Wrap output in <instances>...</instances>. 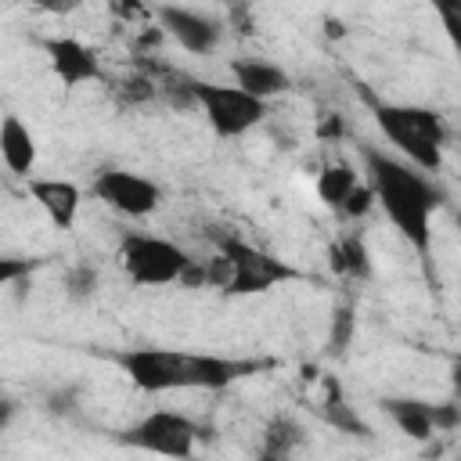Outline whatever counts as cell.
Segmentation results:
<instances>
[{
    "mask_svg": "<svg viewBox=\"0 0 461 461\" xmlns=\"http://www.w3.org/2000/svg\"><path fill=\"white\" fill-rule=\"evenodd\" d=\"M43 54H47V61H50V72H54L68 90H72V86H83V83H90V79L101 76L97 54H94L86 43L72 40V36H47V40H43Z\"/></svg>",
    "mask_w": 461,
    "mask_h": 461,
    "instance_id": "obj_10",
    "label": "cell"
},
{
    "mask_svg": "<svg viewBox=\"0 0 461 461\" xmlns=\"http://www.w3.org/2000/svg\"><path fill=\"white\" fill-rule=\"evenodd\" d=\"M108 11H112V18H115L119 25H144V22L155 14L144 0H112Z\"/></svg>",
    "mask_w": 461,
    "mask_h": 461,
    "instance_id": "obj_26",
    "label": "cell"
},
{
    "mask_svg": "<svg viewBox=\"0 0 461 461\" xmlns=\"http://www.w3.org/2000/svg\"><path fill=\"white\" fill-rule=\"evenodd\" d=\"M155 18L162 25L166 36H173L187 54H212L220 47V36H223V25L202 11H191V7H180V4H158L155 7Z\"/></svg>",
    "mask_w": 461,
    "mask_h": 461,
    "instance_id": "obj_9",
    "label": "cell"
},
{
    "mask_svg": "<svg viewBox=\"0 0 461 461\" xmlns=\"http://www.w3.org/2000/svg\"><path fill=\"white\" fill-rule=\"evenodd\" d=\"M317 137H321V140H342V137H346V122H342V115H328V119L317 126Z\"/></svg>",
    "mask_w": 461,
    "mask_h": 461,
    "instance_id": "obj_30",
    "label": "cell"
},
{
    "mask_svg": "<svg viewBox=\"0 0 461 461\" xmlns=\"http://www.w3.org/2000/svg\"><path fill=\"white\" fill-rule=\"evenodd\" d=\"M40 267V259H22V256H0V288L4 285H14V281H25L32 270Z\"/></svg>",
    "mask_w": 461,
    "mask_h": 461,
    "instance_id": "obj_28",
    "label": "cell"
},
{
    "mask_svg": "<svg viewBox=\"0 0 461 461\" xmlns=\"http://www.w3.org/2000/svg\"><path fill=\"white\" fill-rule=\"evenodd\" d=\"M202 425L191 421L180 411H151L130 429H122L115 439L133 450H151L162 457H194V443L202 439Z\"/></svg>",
    "mask_w": 461,
    "mask_h": 461,
    "instance_id": "obj_6",
    "label": "cell"
},
{
    "mask_svg": "<svg viewBox=\"0 0 461 461\" xmlns=\"http://www.w3.org/2000/svg\"><path fill=\"white\" fill-rule=\"evenodd\" d=\"M29 194H32V202L47 212V220L58 230H72L76 212H79V202H83L79 184L58 180V176H29Z\"/></svg>",
    "mask_w": 461,
    "mask_h": 461,
    "instance_id": "obj_11",
    "label": "cell"
},
{
    "mask_svg": "<svg viewBox=\"0 0 461 461\" xmlns=\"http://www.w3.org/2000/svg\"><path fill=\"white\" fill-rule=\"evenodd\" d=\"M14 414H18V403H14L11 396H0V432L14 421Z\"/></svg>",
    "mask_w": 461,
    "mask_h": 461,
    "instance_id": "obj_32",
    "label": "cell"
},
{
    "mask_svg": "<svg viewBox=\"0 0 461 461\" xmlns=\"http://www.w3.org/2000/svg\"><path fill=\"white\" fill-rule=\"evenodd\" d=\"M353 328H357L353 303H335V310H331V328H328V353H331V357H342V353L349 349Z\"/></svg>",
    "mask_w": 461,
    "mask_h": 461,
    "instance_id": "obj_22",
    "label": "cell"
},
{
    "mask_svg": "<svg viewBox=\"0 0 461 461\" xmlns=\"http://www.w3.org/2000/svg\"><path fill=\"white\" fill-rule=\"evenodd\" d=\"M457 425H461V407L454 400L432 403V429L436 432H457Z\"/></svg>",
    "mask_w": 461,
    "mask_h": 461,
    "instance_id": "obj_29",
    "label": "cell"
},
{
    "mask_svg": "<svg viewBox=\"0 0 461 461\" xmlns=\"http://www.w3.org/2000/svg\"><path fill=\"white\" fill-rule=\"evenodd\" d=\"M230 76H234V86H241L245 94L259 97V101H270L277 94H285L292 86L288 72L270 65V61H259V58H238L230 61Z\"/></svg>",
    "mask_w": 461,
    "mask_h": 461,
    "instance_id": "obj_12",
    "label": "cell"
},
{
    "mask_svg": "<svg viewBox=\"0 0 461 461\" xmlns=\"http://www.w3.org/2000/svg\"><path fill=\"white\" fill-rule=\"evenodd\" d=\"M0 158L14 176H29L36 166V137L14 112L0 119Z\"/></svg>",
    "mask_w": 461,
    "mask_h": 461,
    "instance_id": "obj_13",
    "label": "cell"
},
{
    "mask_svg": "<svg viewBox=\"0 0 461 461\" xmlns=\"http://www.w3.org/2000/svg\"><path fill=\"white\" fill-rule=\"evenodd\" d=\"M357 184H360V173H357L349 162H331V166H324V169L317 173V194H321V202H324L331 212H339V205L346 202V194H349Z\"/></svg>",
    "mask_w": 461,
    "mask_h": 461,
    "instance_id": "obj_18",
    "label": "cell"
},
{
    "mask_svg": "<svg viewBox=\"0 0 461 461\" xmlns=\"http://www.w3.org/2000/svg\"><path fill=\"white\" fill-rule=\"evenodd\" d=\"M155 97H158V86H155V79L144 76V72H130V76H122V79L112 86V101L122 104V108H140V104H148V101H155Z\"/></svg>",
    "mask_w": 461,
    "mask_h": 461,
    "instance_id": "obj_20",
    "label": "cell"
},
{
    "mask_svg": "<svg viewBox=\"0 0 461 461\" xmlns=\"http://www.w3.org/2000/svg\"><path fill=\"white\" fill-rule=\"evenodd\" d=\"M360 97L367 101L382 137L393 148H400L411 166H418L421 173H439L443 148L450 140V130H447L439 112L421 108V104H389V101L371 97L367 90H360Z\"/></svg>",
    "mask_w": 461,
    "mask_h": 461,
    "instance_id": "obj_3",
    "label": "cell"
},
{
    "mask_svg": "<svg viewBox=\"0 0 461 461\" xmlns=\"http://www.w3.org/2000/svg\"><path fill=\"white\" fill-rule=\"evenodd\" d=\"M25 4H32V7H40L47 14H72L83 0H25Z\"/></svg>",
    "mask_w": 461,
    "mask_h": 461,
    "instance_id": "obj_31",
    "label": "cell"
},
{
    "mask_svg": "<svg viewBox=\"0 0 461 461\" xmlns=\"http://www.w3.org/2000/svg\"><path fill=\"white\" fill-rule=\"evenodd\" d=\"M371 205H375V194H371L367 180H360V184L346 194V202L339 205V212H335V216H342V220H360V216H367V212H371Z\"/></svg>",
    "mask_w": 461,
    "mask_h": 461,
    "instance_id": "obj_25",
    "label": "cell"
},
{
    "mask_svg": "<svg viewBox=\"0 0 461 461\" xmlns=\"http://www.w3.org/2000/svg\"><path fill=\"white\" fill-rule=\"evenodd\" d=\"M97 288H101V274L94 263H72L65 270V295L72 303H90L97 295Z\"/></svg>",
    "mask_w": 461,
    "mask_h": 461,
    "instance_id": "obj_21",
    "label": "cell"
},
{
    "mask_svg": "<svg viewBox=\"0 0 461 461\" xmlns=\"http://www.w3.org/2000/svg\"><path fill=\"white\" fill-rule=\"evenodd\" d=\"M122 375L144 393H173V389H227L245 375H259L274 367V360H241V357H212V353H180L162 346H133L115 353Z\"/></svg>",
    "mask_w": 461,
    "mask_h": 461,
    "instance_id": "obj_2",
    "label": "cell"
},
{
    "mask_svg": "<svg viewBox=\"0 0 461 461\" xmlns=\"http://www.w3.org/2000/svg\"><path fill=\"white\" fill-rule=\"evenodd\" d=\"M360 158L367 169V187L378 198L382 212L425 259L432 249V216L443 205V191L418 166L393 158L371 144H360Z\"/></svg>",
    "mask_w": 461,
    "mask_h": 461,
    "instance_id": "obj_1",
    "label": "cell"
},
{
    "mask_svg": "<svg viewBox=\"0 0 461 461\" xmlns=\"http://www.w3.org/2000/svg\"><path fill=\"white\" fill-rule=\"evenodd\" d=\"M155 86H158V97H155V101L169 104L173 112H191V108H198V101H194V79H191V76L169 68L166 76L155 79Z\"/></svg>",
    "mask_w": 461,
    "mask_h": 461,
    "instance_id": "obj_19",
    "label": "cell"
},
{
    "mask_svg": "<svg viewBox=\"0 0 461 461\" xmlns=\"http://www.w3.org/2000/svg\"><path fill=\"white\" fill-rule=\"evenodd\" d=\"M306 439V429L292 418V414H274L263 425V443H259V457L263 461H281L288 454H295Z\"/></svg>",
    "mask_w": 461,
    "mask_h": 461,
    "instance_id": "obj_17",
    "label": "cell"
},
{
    "mask_svg": "<svg viewBox=\"0 0 461 461\" xmlns=\"http://www.w3.org/2000/svg\"><path fill=\"white\" fill-rule=\"evenodd\" d=\"M119 259L122 270L133 285L144 288H158V285H173L180 277V270L187 267V252L180 245H173L169 238H155V234H122L119 241Z\"/></svg>",
    "mask_w": 461,
    "mask_h": 461,
    "instance_id": "obj_5",
    "label": "cell"
},
{
    "mask_svg": "<svg viewBox=\"0 0 461 461\" xmlns=\"http://www.w3.org/2000/svg\"><path fill=\"white\" fill-rule=\"evenodd\" d=\"M43 411L50 418H76L79 414V385H58L43 396Z\"/></svg>",
    "mask_w": 461,
    "mask_h": 461,
    "instance_id": "obj_24",
    "label": "cell"
},
{
    "mask_svg": "<svg viewBox=\"0 0 461 461\" xmlns=\"http://www.w3.org/2000/svg\"><path fill=\"white\" fill-rule=\"evenodd\" d=\"M324 32H328V40H342V36H346V22H339V18H324Z\"/></svg>",
    "mask_w": 461,
    "mask_h": 461,
    "instance_id": "obj_33",
    "label": "cell"
},
{
    "mask_svg": "<svg viewBox=\"0 0 461 461\" xmlns=\"http://www.w3.org/2000/svg\"><path fill=\"white\" fill-rule=\"evenodd\" d=\"M94 194L122 216H151L162 202V187L130 169H101L94 176Z\"/></svg>",
    "mask_w": 461,
    "mask_h": 461,
    "instance_id": "obj_8",
    "label": "cell"
},
{
    "mask_svg": "<svg viewBox=\"0 0 461 461\" xmlns=\"http://www.w3.org/2000/svg\"><path fill=\"white\" fill-rule=\"evenodd\" d=\"M321 421H328L331 429H339V432H346V436H357V439H367L371 432H367V425H364V418L353 411V403L342 396V389H339V382L335 378H324V400H321Z\"/></svg>",
    "mask_w": 461,
    "mask_h": 461,
    "instance_id": "obj_16",
    "label": "cell"
},
{
    "mask_svg": "<svg viewBox=\"0 0 461 461\" xmlns=\"http://www.w3.org/2000/svg\"><path fill=\"white\" fill-rule=\"evenodd\" d=\"M212 241H216V252L227 256V263H230V281H227L223 295H234V299L238 295H259V292L277 288L281 281L299 277V270L292 263H285V259H277V256H270V252H263V249H256L234 234H212Z\"/></svg>",
    "mask_w": 461,
    "mask_h": 461,
    "instance_id": "obj_4",
    "label": "cell"
},
{
    "mask_svg": "<svg viewBox=\"0 0 461 461\" xmlns=\"http://www.w3.org/2000/svg\"><path fill=\"white\" fill-rule=\"evenodd\" d=\"M194 101L205 112L216 137H241L267 119V101L245 94L241 86H223L209 79H194Z\"/></svg>",
    "mask_w": 461,
    "mask_h": 461,
    "instance_id": "obj_7",
    "label": "cell"
},
{
    "mask_svg": "<svg viewBox=\"0 0 461 461\" xmlns=\"http://www.w3.org/2000/svg\"><path fill=\"white\" fill-rule=\"evenodd\" d=\"M432 7L439 14V22H443V32L457 47L461 43V0H432Z\"/></svg>",
    "mask_w": 461,
    "mask_h": 461,
    "instance_id": "obj_27",
    "label": "cell"
},
{
    "mask_svg": "<svg viewBox=\"0 0 461 461\" xmlns=\"http://www.w3.org/2000/svg\"><path fill=\"white\" fill-rule=\"evenodd\" d=\"M328 267L342 281H367L371 277V252L360 234H339L328 249Z\"/></svg>",
    "mask_w": 461,
    "mask_h": 461,
    "instance_id": "obj_15",
    "label": "cell"
},
{
    "mask_svg": "<svg viewBox=\"0 0 461 461\" xmlns=\"http://www.w3.org/2000/svg\"><path fill=\"white\" fill-rule=\"evenodd\" d=\"M223 7H227V29L238 40L256 36V4L252 0H223Z\"/></svg>",
    "mask_w": 461,
    "mask_h": 461,
    "instance_id": "obj_23",
    "label": "cell"
},
{
    "mask_svg": "<svg viewBox=\"0 0 461 461\" xmlns=\"http://www.w3.org/2000/svg\"><path fill=\"white\" fill-rule=\"evenodd\" d=\"M378 407L393 418V425L407 436V439H432L436 429H432V403L429 400H418V396H382Z\"/></svg>",
    "mask_w": 461,
    "mask_h": 461,
    "instance_id": "obj_14",
    "label": "cell"
}]
</instances>
